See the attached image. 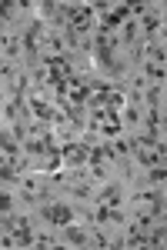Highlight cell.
<instances>
[{
    "instance_id": "6da1fadb",
    "label": "cell",
    "mask_w": 167,
    "mask_h": 250,
    "mask_svg": "<svg viewBox=\"0 0 167 250\" xmlns=\"http://www.w3.org/2000/svg\"><path fill=\"white\" fill-rule=\"evenodd\" d=\"M40 220H47L50 227H64L74 220V204H64V200H44L40 204Z\"/></svg>"
},
{
    "instance_id": "7a4b0ae2",
    "label": "cell",
    "mask_w": 167,
    "mask_h": 250,
    "mask_svg": "<svg viewBox=\"0 0 167 250\" xmlns=\"http://www.w3.org/2000/svg\"><path fill=\"white\" fill-rule=\"evenodd\" d=\"M60 244L64 247H91V230H87V224H64V237H60Z\"/></svg>"
},
{
    "instance_id": "3957f363",
    "label": "cell",
    "mask_w": 167,
    "mask_h": 250,
    "mask_svg": "<svg viewBox=\"0 0 167 250\" xmlns=\"http://www.w3.org/2000/svg\"><path fill=\"white\" fill-rule=\"evenodd\" d=\"M14 204H17V200H14V193H10V190H0V217H10V213H14Z\"/></svg>"
}]
</instances>
